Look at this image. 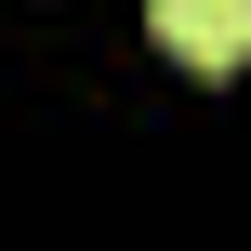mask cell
I'll use <instances>...</instances> for the list:
<instances>
[{
  "mask_svg": "<svg viewBox=\"0 0 251 251\" xmlns=\"http://www.w3.org/2000/svg\"><path fill=\"white\" fill-rule=\"evenodd\" d=\"M146 26H159V53H185V66H238L251 53V0H146Z\"/></svg>",
  "mask_w": 251,
  "mask_h": 251,
  "instance_id": "cell-1",
  "label": "cell"
}]
</instances>
